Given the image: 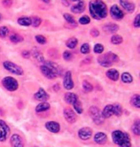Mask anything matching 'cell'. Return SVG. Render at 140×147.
I'll return each instance as SVG.
<instances>
[{
    "mask_svg": "<svg viewBox=\"0 0 140 147\" xmlns=\"http://www.w3.org/2000/svg\"><path fill=\"white\" fill-rule=\"evenodd\" d=\"M90 16L96 20H101L108 16V7L102 0H92L89 2Z\"/></svg>",
    "mask_w": 140,
    "mask_h": 147,
    "instance_id": "6da1fadb",
    "label": "cell"
},
{
    "mask_svg": "<svg viewBox=\"0 0 140 147\" xmlns=\"http://www.w3.org/2000/svg\"><path fill=\"white\" fill-rule=\"evenodd\" d=\"M40 70L42 73V75L46 77L49 80L56 79L60 74V69L58 65L50 61H45L42 65L40 66Z\"/></svg>",
    "mask_w": 140,
    "mask_h": 147,
    "instance_id": "7a4b0ae2",
    "label": "cell"
},
{
    "mask_svg": "<svg viewBox=\"0 0 140 147\" xmlns=\"http://www.w3.org/2000/svg\"><path fill=\"white\" fill-rule=\"evenodd\" d=\"M111 138L114 144H116L119 147H131V138L128 133L120 131V130H115L112 132Z\"/></svg>",
    "mask_w": 140,
    "mask_h": 147,
    "instance_id": "3957f363",
    "label": "cell"
},
{
    "mask_svg": "<svg viewBox=\"0 0 140 147\" xmlns=\"http://www.w3.org/2000/svg\"><path fill=\"white\" fill-rule=\"evenodd\" d=\"M1 83H2V85H3V87L6 88L8 91H11V92H13V91L17 90L19 88V84L17 82V80L12 76L5 77V78L2 79Z\"/></svg>",
    "mask_w": 140,
    "mask_h": 147,
    "instance_id": "277c9868",
    "label": "cell"
},
{
    "mask_svg": "<svg viewBox=\"0 0 140 147\" xmlns=\"http://www.w3.org/2000/svg\"><path fill=\"white\" fill-rule=\"evenodd\" d=\"M3 67L7 71H9L10 73L15 74V75L22 76L24 74V70L22 69V67L15 65V63L11 62V61H5V62H3Z\"/></svg>",
    "mask_w": 140,
    "mask_h": 147,
    "instance_id": "5b68a950",
    "label": "cell"
},
{
    "mask_svg": "<svg viewBox=\"0 0 140 147\" xmlns=\"http://www.w3.org/2000/svg\"><path fill=\"white\" fill-rule=\"evenodd\" d=\"M89 115L91 117L92 121L94 122L96 125H101L104 122V117L102 116V113H101V111L99 110L98 107L96 106H91L89 108Z\"/></svg>",
    "mask_w": 140,
    "mask_h": 147,
    "instance_id": "8992f818",
    "label": "cell"
},
{
    "mask_svg": "<svg viewBox=\"0 0 140 147\" xmlns=\"http://www.w3.org/2000/svg\"><path fill=\"white\" fill-rule=\"evenodd\" d=\"M10 132L11 129L6 121L0 119V142H4L7 140L8 137L10 136Z\"/></svg>",
    "mask_w": 140,
    "mask_h": 147,
    "instance_id": "52a82bcc",
    "label": "cell"
},
{
    "mask_svg": "<svg viewBox=\"0 0 140 147\" xmlns=\"http://www.w3.org/2000/svg\"><path fill=\"white\" fill-rule=\"evenodd\" d=\"M62 84H64V88L67 90H73L74 88V81L72 78V73L71 71H66L64 75V81H62Z\"/></svg>",
    "mask_w": 140,
    "mask_h": 147,
    "instance_id": "ba28073f",
    "label": "cell"
},
{
    "mask_svg": "<svg viewBox=\"0 0 140 147\" xmlns=\"http://www.w3.org/2000/svg\"><path fill=\"white\" fill-rule=\"evenodd\" d=\"M109 13H111V18L115 19V20H120L124 18L125 13L124 12L120 9L117 5H113V6L111 7V10H109Z\"/></svg>",
    "mask_w": 140,
    "mask_h": 147,
    "instance_id": "9c48e42d",
    "label": "cell"
},
{
    "mask_svg": "<svg viewBox=\"0 0 140 147\" xmlns=\"http://www.w3.org/2000/svg\"><path fill=\"white\" fill-rule=\"evenodd\" d=\"M92 129L89 127H83V128L79 129L78 131V137L82 140H87L92 137Z\"/></svg>",
    "mask_w": 140,
    "mask_h": 147,
    "instance_id": "30bf717a",
    "label": "cell"
},
{
    "mask_svg": "<svg viewBox=\"0 0 140 147\" xmlns=\"http://www.w3.org/2000/svg\"><path fill=\"white\" fill-rule=\"evenodd\" d=\"M45 128L47 131H49L50 133H53V134H57V133H59L61 131V125H60V123L54 120L46 122Z\"/></svg>",
    "mask_w": 140,
    "mask_h": 147,
    "instance_id": "8fae6325",
    "label": "cell"
},
{
    "mask_svg": "<svg viewBox=\"0 0 140 147\" xmlns=\"http://www.w3.org/2000/svg\"><path fill=\"white\" fill-rule=\"evenodd\" d=\"M10 142L12 147H24L23 138L18 134H13L10 138Z\"/></svg>",
    "mask_w": 140,
    "mask_h": 147,
    "instance_id": "7c38bea8",
    "label": "cell"
},
{
    "mask_svg": "<svg viewBox=\"0 0 140 147\" xmlns=\"http://www.w3.org/2000/svg\"><path fill=\"white\" fill-rule=\"evenodd\" d=\"M64 116L68 123H75L77 120L76 113H74L73 110L69 109V108H66V109L64 110Z\"/></svg>",
    "mask_w": 140,
    "mask_h": 147,
    "instance_id": "4fadbf2b",
    "label": "cell"
},
{
    "mask_svg": "<svg viewBox=\"0 0 140 147\" xmlns=\"http://www.w3.org/2000/svg\"><path fill=\"white\" fill-rule=\"evenodd\" d=\"M34 98L38 101L45 102L46 100L49 99V94L44 90V88H38V90L34 94Z\"/></svg>",
    "mask_w": 140,
    "mask_h": 147,
    "instance_id": "5bb4252c",
    "label": "cell"
},
{
    "mask_svg": "<svg viewBox=\"0 0 140 147\" xmlns=\"http://www.w3.org/2000/svg\"><path fill=\"white\" fill-rule=\"evenodd\" d=\"M93 140H94L95 143L99 144V145H103V144H105L108 141V136L104 132H98L93 137Z\"/></svg>",
    "mask_w": 140,
    "mask_h": 147,
    "instance_id": "9a60e30c",
    "label": "cell"
},
{
    "mask_svg": "<svg viewBox=\"0 0 140 147\" xmlns=\"http://www.w3.org/2000/svg\"><path fill=\"white\" fill-rule=\"evenodd\" d=\"M64 101L66 102L68 105H73L76 103V102L79 101V98L77 96L76 93L74 92H66L64 94Z\"/></svg>",
    "mask_w": 140,
    "mask_h": 147,
    "instance_id": "2e32d148",
    "label": "cell"
},
{
    "mask_svg": "<svg viewBox=\"0 0 140 147\" xmlns=\"http://www.w3.org/2000/svg\"><path fill=\"white\" fill-rule=\"evenodd\" d=\"M120 5L123 7V9L129 13H133L135 10V5L129 0H120Z\"/></svg>",
    "mask_w": 140,
    "mask_h": 147,
    "instance_id": "e0dca14e",
    "label": "cell"
},
{
    "mask_svg": "<svg viewBox=\"0 0 140 147\" xmlns=\"http://www.w3.org/2000/svg\"><path fill=\"white\" fill-rule=\"evenodd\" d=\"M84 9H86V4H84V1H79L78 3L71 6L70 8L71 12L73 13H81L84 12Z\"/></svg>",
    "mask_w": 140,
    "mask_h": 147,
    "instance_id": "ac0fdd59",
    "label": "cell"
},
{
    "mask_svg": "<svg viewBox=\"0 0 140 147\" xmlns=\"http://www.w3.org/2000/svg\"><path fill=\"white\" fill-rule=\"evenodd\" d=\"M106 75H107V77H108L109 80H111V81H114V82L118 81V79H119V76H120L118 70H116V69H114V68L109 69V70L107 71Z\"/></svg>",
    "mask_w": 140,
    "mask_h": 147,
    "instance_id": "d6986e66",
    "label": "cell"
},
{
    "mask_svg": "<svg viewBox=\"0 0 140 147\" xmlns=\"http://www.w3.org/2000/svg\"><path fill=\"white\" fill-rule=\"evenodd\" d=\"M104 31L109 34H112V33H116L119 30V26L115 23H107L103 27Z\"/></svg>",
    "mask_w": 140,
    "mask_h": 147,
    "instance_id": "ffe728a7",
    "label": "cell"
},
{
    "mask_svg": "<svg viewBox=\"0 0 140 147\" xmlns=\"http://www.w3.org/2000/svg\"><path fill=\"white\" fill-rule=\"evenodd\" d=\"M50 104L47 103V102H40V104L37 105L36 107V113H44V112H47V111L50 110Z\"/></svg>",
    "mask_w": 140,
    "mask_h": 147,
    "instance_id": "44dd1931",
    "label": "cell"
},
{
    "mask_svg": "<svg viewBox=\"0 0 140 147\" xmlns=\"http://www.w3.org/2000/svg\"><path fill=\"white\" fill-rule=\"evenodd\" d=\"M101 113H102V116L104 117V119L111 117V116L113 115V113H112V105H111V104L106 105L105 108L103 109V111L101 112Z\"/></svg>",
    "mask_w": 140,
    "mask_h": 147,
    "instance_id": "7402d4cb",
    "label": "cell"
},
{
    "mask_svg": "<svg viewBox=\"0 0 140 147\" xmlns=\"http://www.w3.org/2000/svg\"><path fill=\"white\" fill-rule=\"evenodd\" d=\"M130 103L133 107H134L135 109H139L140 108V95L139 94H133V96L131 97Z\"/></svg>",
    "mask_w": 140,
    "mask_h": 147,
    "instance_id": "603a6c76",
    "label": "cell"
},
{
    "mask_svg": "<svg viewBox=\"0 0 140 147\" xmlns=\"http://www.w3.org/2000/svg\"><path fill=\"white\" fill-rule=\"evenodd\" d=\"M31 55H33V57H34L36 60H38V62H42V63L45 62V59H44V57H43V55L40 53L37 48L33 49V50L31 51Z\"/></svg>",
    "mask_w": 140,
    "mask_h": 147,
    "instance_id": "cb8c5ba5",
    "label": "cell"
},
{
    "mask_svg": "<svg viewBox=\"0 0 140 147\" xmlns=\"http://www.w3.org/2000/svg\"><path fill=\"white\" fill-rule=\"evenodd\" d=\"M112 113L115 116H121L123 113V108L120 104H113L112 105Z\"/></svg>",
    "mask_w": 140,
    "mask_h": 147,
    "instance_id": "d4e9b609",
    "label": "cell"
},
{
    "mask_svg": "<svg viewBox=\"0 0 140 147\" xmlns=\"http://www.w3.org/2000/svg\"><path fill=\"white\" fill-rule=\"evenodd\" d=\"M17 23L21 26H30L31 25V18H29V16H20L17 19Z\"/></svg>",
    "mask_w": 140,
    "mask_h": 147,
    "instance_id": "484cf974",
    "label": "cell"
},
{
    "mask_svg": "<svg viewBox=\"0 0 140 147\" xmlns=\"http://www.w3.org/2000/svg\"><path fill=\"white\" fill-rule=\"evenodd\" d=\"M121 80L124 84H131L133 81V78L130 72H124L121 75Z\"/></svg>",
    "mask_w": 140,
    "mask_h": 147,
    "instance_id": "4316f807",
    "label": "cell"
},
{
    "mask_svg": "<svg viewBox=\"0 0 140 147\" xmlns=\"http://www.w3.org/2000/svg\"><path fill=\"white\" fill-rule=\"evenodd\" d=\"M104 57H105L109 62H111V63H116L119 61V57H118L116 54L112 53V52H109V53H107V54H104Z\"/></svg>",
    "mask_w": 140,
    "mask_h": 147,
    "instance_id": "83f0119b",
    "label": "cell"
},
{
    "mask_svg": "<svg viewBox=\"0 0 140 147\" xmlns=\"http://www.w3.org/2000/svg\"><path fill=\"white\" fill-rule=\"evenodd\" d=\"M131 131H133V135L136 136V137H139L140 136V121L138 119H136L134 121V123L131 126Z\"/></svg>",
    "mask_w": 140,
    "mask_h": 147,
    "instance_id": "f1b7e54d",
    "label": "cell"
},
{
    "mask_svg": "<svg viewBox=\"0 0 140 147\" xmlns=\"http://www.w3.org/2000/svg\"><path fill=\"white\" fill-rule=\"evenodd\" d=\"M98 63H99V65H102L103 67H111V66L113 65V63H111V62H109V61L104 57V55L98 58Z\"/></svg>",
    "mask_w": 140,
    "mask_h": 147,
    "instance_id": "f546056e",
    "label": "cell"
},
{
    "mask_svg": "<svg viewBox=\"0 0 140 147\" xmlns=\"http://www.w3.org/2000/svg\"><path fill=\"white\" fill-rule=\"evenodd\" d=\"M66 46L68 47L69 49H74L75 47L77 46V44H78V40H77L76 38H68V40H66Z\"/></svg>",
    "mask_w": 140,
    "mask_h": 147,
    "instance_id": "4dcf8cb0",
    "label": "cell"
},
{
    "mask_svg": "<svg viewBox=\"0 0 140 147\" xmlns=\"http://www.w3.org/2000/svg\"><path fill=\"white\" fill-rule=\"evenodd\" d=\"M111 41L114 45H119L123 42V38L120 35H113L111 38Z\"/></svg>",
    "mask_w": 140,
    "mask_h": 147,
    "instance_id": "1f68e13d",
    "label": "cell"
},
{
    "mask_svg": "<svg viewBox=\"0 0 140 147\" xmlns=\"http://www.w3.org/2000/svg\"><path fill=\"white\" fill-rule=\"evenodd\" d=\"M10 40L13 43H19L21 41H23V38L18 34H12L10 35Z\"/></svg>",
    "mask_w": 140,
    "mask_h": 147,
    "instance_id": "d6a6232c",
    "label": "cell"
},
{
    "mask_svg": "<svg viewBox=\"0 0 140 147\" xmlns=\"http://www.w3.org/2000/svg\"><path fill=\"white\" fill-rule=\"evenodd\" d=\"M82 87H83V90L84 92H90V91L93 90V86L90 84L88 81H83Z\"/></svg>",
    "mask_w": 140,
    "mask_h": 147,
    "instance_id": "836d02e7",
    "label": "cell"
},
{
    "mask_svg": "<svg viewBox=\"0 0 140 147\" xmlns=\"http://www.w3.org/2000/svg\"><path fill=\"white\" fill-rule=\"evenodd\" d=\"M9 33H10V29L8 28L7 26H2V27H0V38H4L8 37Z\"/></svg>",
    "mask_w": 140,
    "mask_h": 147,
    "instance_id": "e575fe53",
    "label": "cell"
},
{
    "mask_svg": "<svg viewBox=\"0 0 140 147\" xmlns=\"http://www.w3.org/2000/svg\"><path fill=\"white\" fill-rule=\"evenodd\" d=\"M64 18L65 19V21H67L68 23L70 24H73V25H76V20L75 18H73L72 16L70 15V13H64Z\"/></svg>",
    "mask_w": 140,
    "mask_h": 147,
    "instance_id": "d590c367",
    "label": "cell"
},
{
    "mask_svg": "<svg viewBox=\"0 0 140 147\" xmlns=\"http://www.w3.org/2000/svg\"><path fill=\"white\" fill-rule=\"evenodd\" d=\"M104 49H105V47H104L103 44L96 43L95 45H94V48H93V50H94V53H96V54H103Z\"/></svg>",
    "mask_w": 140,
    "mask_h": 147,
    "instance_id": "8d00e7d4",
    "label": "cell"
},
{
    "mask_svg": "<svg viewBox=\"0 0 140 147\" xmlns=\"http://www.w3.org/2000/svg\"><path fill=\"white\" fill-rule=\"evenodd\" d=\"M42 18H38V16H34V18H31V25H33L34 27H38L42 24Z\"/></svg>",
    "mask_w": 140,
    "mask_h": 147,
    "instance_id": "74e56055",
    "label": "cell"
},
{
    "mask_svg": "<svg viewBox=\"0 0 140 147\" xmlns=\"http://www.w3.org/2000/svg\"><path fill=\"white\" fill-rule=\"evenodd\" d=\"M80 51H81V53L82 54H84V55H86V54H88L89 52H90V46H89V44L88 43H83L82 44V46H81V49H80Z\"/></svg>",
    "mask_w": 140,
    "mask_h": 147,
    "instance_id": "f35d334b",
    "label": "cell"
},
{
    "mask_svg": "<svg viewBox=\"0 0 140 147\" xmlns=\"http://www.w3.org/2000/svg\"><path fill=\"white\" fill-rule=\"evenodd\" d=\"M73 108H74V110H75V112L77 113H79V115H82L83 112H84L83 107H82V104H81V102H80V101L76 102V103L73 105Z\"/></svg>",
    "mask_w": 140,
    "mask_h": 147,
    "instance_id": "ab89813d",
    "label": "cell"
},
{
    "mask_svg": "<svg viewBox=\"0 0 140 147\" xmlns=\"http://www.w3.org/2000/svg\"><path fill=\"white\" fill-rule=\"evenodd\" d=\"M35 38H36V41H37L38 43L42 44V45L47 42V40H46V38L44 37V36H42V35H37L35 37Z\"/></svg>",
    "mask_w": 140,
    "mask_h": 147,
    "instance_id": "60d3db41",
    "label": "cell"
},
{
    "mask_svg": "<svg viewBox=\"0 0 140 147\" xmlns=\"http://www.w3.org/2000/svg\"><path fill=\"white\" fill-rule=\"evenodd\" d=\"M79 23L82 24V25H86V24H89L90 23V18H89V16H82V18L79 19Z\"/></svg>",
    "mask_w": 140,
    "mask_h": 147,
    "instance_id": "b9f144b4",
    "label": "cell"
},
{
    "mask_svg": "<svg viewBox=\"0 0 140 147\" xmlns=\"http://www.w3.org/2000/svg\"><path fill=\"white\" fill-rule=\"evenodd\" d=\"M62 57H64V59L66 61V62H70V61H72L73 59V54L71 53L70 51H64V54H62Z\"/></svg>",
    "mask_w": 140,
    "mask_h": 147,
    "instance_id": "7bdbcfd3",
    "label": "cell"
},
{
    "mask_svg": "<svg viewBox=\"0 0 140 147\" xmlns=\"http://www.w3.org/2000/svg\"><path fill=\"white\" fill-rule=\"evenodd\" d=\"M133 26L135 27V28H139V27H140V16L139 15H137L135 16V18H134Z\"/></svg>",
    "mask_w": 140,
    "mask_h": 147,
    "instance_id": "ee69618b",
    "label": "cell"
},
{
    "mask_svg": "<svg viewBox=\"0 0 140 147\" xmlns=\"http://www.w3.org/2000/svg\"><path fill=\"white\" fill-rule=\"evenodd\" d=\"M90 35H91V37H93V38H98L99 35H100V32L98 31V29L92 28L90 30Z\"/></svg>",
    "mask_w": 140,
    "mask_h": 147,
    "instance_id": "f6af8a7d",
    "label": "cell"
},
{
    "mask_svg": "<svg viewBox=\"0 0 140 147\" xmlns=\"http://www.w3.org/2000/svg\"><path fill=\"white\" fill-rule=\"evenodd\" d=\"M2 4L5 8H10L13 5V0H2Z\"/></svg>",
    "mask_w": 140,
    "mask_h": 147,
    "instance_id": "bcb514c9",
    "label": "cell"
},
{
    "mask_svg": "<svg viewBox=\"0 0 140 147\" xmlns=\"http://www.w3.org/2000/svg\"><path fill=\"white\" fill-rule=\"evenodd\" d=\"M21 56L23 58H25V59H29L30 57H31V51L29 50H23L21 52Z\"/></svg>",
    "mask_w": 140,
    "mask_h": 147,
    "instance_id": "7dc6e473",
    "label": "cell"
},
{
    "mask_svg": "<svg viewBox=\"0 0 140 147\" xmlns=\"http://www.w3.org/2000/svg\"><path fill=\"white\" fill-rule=\"evenodd\" d=\"M52 90H53L54 91H59L60 90V86H59V84L53 85V87H52Z\"/></svg>",
    "mask_w": 140,
    "mask_h": 147,
    "instance_id": "c3c4849f",
    "label": "cell"
},
{
    "mask_svg": "<svg viewBox=\"0 0 140 147\" xmlns=\"http://www.w3.org/2000/svg\"><path fill=\"white\" fill-rule=\"evenodd\" d=\"M90 58H87V59H86V61H84V63H90Z\"/></svg>",
    "mask_w": 140,
    "mask_h": 147,
    "instance_id": "681fc988",
    "label": "cell"
},
{
    "mask_svg": "<svg viewBox=\"0 0 140 147\" xmlns=\"http://www.w3.org/2000/svg\"><path fill=\"white\" fill-rule=\"evenodd\" d=\"M62 3L65 5V6H69V3H68L66 0H62Z\"/></svg>",
    "mask_w": 140,
    "mask_h": 147,
    "instance_id": "f907efd6",
    "label": "cell"
},
{
    "mask_svg": "<svg viewBox=\"0 0 140 147\" xmlns=\"http://www.w3.org/2000/svg\"><path fill=\"white\" fill-rule=\"evenodd\" d=\"M42 2H44V3H46V4H49L51 2V0H42Z\"/></svg>",
    "mask_w": 140,
    "mask_h": 147,
    "instance_id": "816d5d0a",
    "label": "cell"
},
{
    "mask_svg": "<svg viewBox=\"0 0 140 147\" xmlns=\"http://www.w3.org/2000/svg\"><path fill=\"white\" fill-rule=\"evenodd\" d=\"M71 1H73V2H79V1H82V0H71Z\"/></svg>",
    "mask_w": 140,
    "mask_h": 147,
    "instance_id": "f5cc1de1",
    "label": "cell"
},
{
    "mask_svg": "<svg viewBox=\"0 0 140 147\" xmlns=\"http://www.w3.org/2000/svg\"><path fill=\"white\" fill-rule=\"evenodd\" d=\"M1 20H2V15L0 13V22H1Z\"/></svg>",
    "mask_w": 140,
    "mask_h": 147,
    "instance_id": "db71d44e",
    "label": "cell"
},
{
    "mask_svg": "<svg viewBox=\"0 0 140 147\" xmlns=\"http://www.w3.org/2000/svg\"><path fill=\"white\" fill-rule=\"evenodd\" d=\"M33 147H38V146H33Z\"/></svg>",
    "mask_w": 140,
    "mask_h": 147,
    "instance_id": "11a10c76",
    "label": "cell"
},
{
    "mask_svg": "<svg viewBox=\"0 0 140 147\" xmlns=\"http://www.w3.org/2000/svg\"><path fill=\"white\" fill-rule=\"evenodd\" d=\"M0 51H1V49H0Z\"/></svg>",
    "mask_w": 140,
    "mask_h": 147,
    "instance_id": "9f6ffc18",
    "label": "cell"
}]
</instances>
